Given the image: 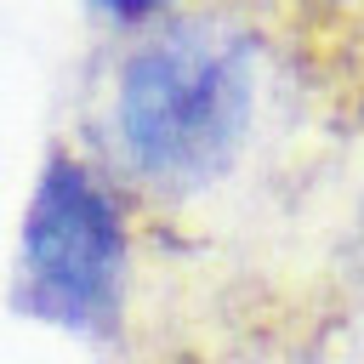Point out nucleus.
Returning a JSON list of instances; mask_svg holds the SVG:
<instances>
[{
  "label": "nucleus",
  "instance_id": "nucleus-4",
  "mask_svg": "<svg viewBox=\"0 0 364 364\" xmlns=\"http://www.w3.org/2000/svg\"><path fill=\"white\" fill-rule=\"evenodd\" d=\"M97 11H108V17H119V23H142V17H159L171 0H91Z\"/></svg>",
  "mask_w": 364,
  "mask_h": 364
},
{
  "label": "nucleus",
  "instance_id": "nucleus-3",
  "mask_svg": "<svg viewBox=\"0 0 364 364\" xmlns=\"http://www.w3.org/2000/svg\"><path fill=\"white\" fill-rule=\"evenodd\" d=\"M307 6L324 23V40H336L347 63L364 74V0H307Z\"/></svg>",
  "mask_w": 364,
  "mask_h": 364
},
{
  "label": "nucleus",
  "instance_id": "nucleus-2",
  "mask_svg": "<svg viewBox=\"0 0 364 364\" xmlns=\"http://www.w3.org/2000/svg\"><path fill=\"white\" fill-rule=\"evenodd\" d=\"M125 284V222L108 182L57 154L23 216V267L17 301L23 313L63 330H108Z\"/></svg>",
  "mask_w": 364,
  "mask_h": 364
},
{
  "label": "nucleus",
  "instance_id": "nucleus-1",
  "mask_svg": "<svg viewBox=\"0 0 364 364\" xmlns=\"http://www.w3.org/2000/svg\"><path fill=\"white\" fill-rule=\"evenodd\" d=\"M108 125L125 171L148 188H205L228 171L250 125L245 40L199 17L165 23L119 63Z\"/></svg>",
  "mask_w": 364,
  "mask_h": 364
}]
</instances>
